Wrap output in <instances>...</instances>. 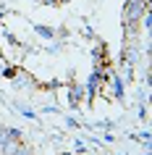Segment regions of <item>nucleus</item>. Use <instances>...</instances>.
I'll list each match as a JSON object with an SVG mask.
<instances>
[{"label":"nucleus","instance_id":"f03ea898","mask_svg":"<svg viewBox=\"0 0 152 155\" xmlns=\"http://www.w3.org/2000/svg\"><path fill=\"white\" fill-rule=\"evenodd\" d=\"M13 155H32V153H29V147L18 145V147H16V153H13Z\"/></svg>","mask_w":152,"mask_h":155},{"label":"nucleus","instance_id":"f257e3e1","mask_svg":"<svg viewBox=\"0 0 152 155\" xmlns=\"http://www.w3.org/2000/svg\"><path fill=\"white\" fill-rule=\"evenodd\" d=\"M144 11H147V5H144L142 0H128V3H126V11H123V21H126V26L136 24Z\"/></svg>","mask_w":152,"mask_h":155}]
</instances>
